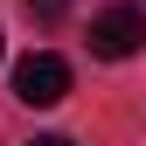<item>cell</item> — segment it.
<instances>
[{"label": "cell", "instance_id": "3957f363", "mask_svg": "<svg viewBox=\"0 0 146 146\" xmlns=\"http://www.w3.org/2000/svg\"><path fill=\"white\" fill-rule=\"evenodd\" d=\"M28 14H35V21H63V14H70V0H28Z\"/></svg>", "mask_w": 146, "mask_h": 146}, {"label": "cell", "instance_id": "277c9868", "mask_svg": "<svg viewBox=\"0 0 146 146\" xmlns=\"http://www.w3.org/2000/svg\"><path fill=\"white\" fill-rule=\"evenodd\" d=\"M28 146H77V139H63V132H42V139H28Z\"/></svg>", "mask_w": 146, "mask_h": 146}, {"label": "cell", "instance_id": "7a4b0ae2", "mask_svg": "<svg viewBox=\"0 0 146 146\" xmlns=\"http://www.w3.org/2000/svg\"><path fill=\"white\" fill-rule=\"evenodd\" d=\"M139 42H146V14L139 7H104L98 21H90V56H104V63L132 56Z\"/></svg>", "mask_w": 146, "mask_h": 146}, {"label": "cell", "instance_id": "6da1fadb", "mask_svg": "<svg viewBox=\"0 0 146 146\" xmlns=\"http://www.w3.org/2000/svg\"><path fill=\"white\" fill-rule=\"evenodd\" d=\"M14 98L35 104V111L63 104V98H70V63H63V56H49V49L21 56V63H14Z\"/></svg>", "mask_w": 146, "mask_h": 146}]
</instances>
